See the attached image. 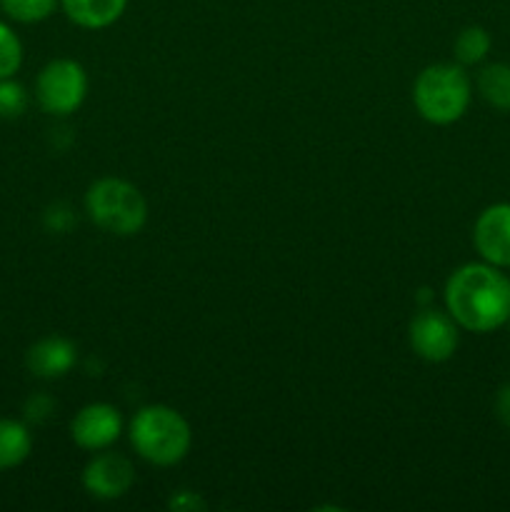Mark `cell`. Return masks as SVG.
<instances>
[{"label":"cell","mask_w":510,"mask_h":512,"mask_svg":"<svg viewBox=\"0 0 510 512\" xmlns=\"http://www.w3.org/2000/svg\"><path fill=\"white\" fill-rule=\"evenodd\" d=\"M445 305L460 328L490 333L510 318V280L490 263H468L445 283Z\"/></svg>","instance_id":"cell-1"},{"label":"cell","mask_w":510,"mask_h":512,"mask_svg":"<svg viewBox=\"0 0 510 512\" xmlns=\"http://www.w3.org/2000/svg\"><path fill=\"white\" fill-rule=\"evenodd\" d=\"M130 445L150 465H178L193 445V433L183 415L170 405H145L130 420Z\"/></svg>","instance_id":"cell-2"},{"label":"cell","mask_w":510,"mask_h":512,"mask_svg":"<svg viewBox=\"0 0 510 512\" xmlns=\"http://www.w3.org/2000/svg\"><path fill=\"white\" fill-rule=\"evenodd\" d=\"M473 98V85L460 63H433L413 83V103L420 118L433 125L460 120Z\"/></svg>","instance_id":"cell-3"},{"label":"cell","mask_w":510,"mask_h":512,"mask_svg":"<svg viewBox=\"0 0 510 512\" xmlns=\"http://www.w3.org/2000/svg\"><path fill=\"white\" fill-rule=\"evenodd\" d=\"M85 210L100 230L118 238L138 235L148 223V203L133 183L100 178L85 193Z\"/></svg>","instance_id":"cell-4"},{"label":"cell","mask_w":510,"mask_h":512,"mask_svg":"<svg viewBox=\"0 0 510 512\" xmlns=\"http://www.w3.org/2000/svg\"><path fill=\"white\" fill-rule=\"evenodd\" d=\"M88 95V73L73 58H55L45 65L35 80V98L50 115L75 113Z\"/></svg>","instance_id":"cell-5"},{"label":"cell","mask_w":510,"mask_h":512,"mask_svg":"<svg viewBox=\"0 0 510 512\" xmlns=\"http://www.w3.org/2000/svg\"><path fill=\"white\" fill-rule=\"evenodd\" d=\"M408 343L413 353L425 363H445L458 353L460 325L450 313L425 308L410 320Z\"/></svg>","instance_id":"cell-6"},{"label":"cell","mask_w":510,"mask_h":512,"mask_svg":"<svg viewBox=\"0 0 510 512\" xmlns=\"http://www.w3.org/2000/svg\"><path fill=\"white\" fill-rule=\"evenodd\" d=\"M120 433H123V418H120V410L110 403L85 405L70 423V438L78 448L90 450V453L113 448Z\"/></svg>","instance_id":"cell-7"},{"label":"cell","mask_w":510,"mask_h":512,"mask_svg":"<svg viewBox=\"0 0 510 512\" xmlns=\"http://www.w3.org/2000/svg\"><path fill=\"white\" fill-rule=\"evenodd\" d=\"M135 468L125 455L100 450L83 470V488L95 500H118L133 488Z\"/></svg>","instance_id":"cell-8"},{"label":"cell","mask_w":510,"mask_h":512,"mask_svg":"<svg viewBox=\"0 0 510 512\" xmlns=\"http://www.w3.org/2000/svg\"><path fill=\"white\" fill-rule=\"evenodd\" d=\"M480 258L495 268H510V203H495L480 213L473 228Z\"/></svg>","instance_id":"cell-9"},{"label":"cell","mask_w":510,"mask_h":512,"mask_svg":"<svg viewBox=\"0 0 510 512\" xmlns=\"http://www.w3.org/2000/svg\"><path fill=\"white\" fill-rule=\"evenodd\" d=\"M75 360H78V348L68 338H60V335H48V338L38 340L25 355V365H28L30 373L35 378L45 380L68 375L73 370Z\"/></svg>","instance_id":"cell-10"},{"label":"cell","mask_w":510,"mask_h":512,"mask_svg":"<svg viewBox=\"0 0 510 512\" xmlns=\"http://www.w3.org/2000/svg\"><path fill=\"white\" fill-rule=\"evenodd\" d=\"M65 15L85 30H103L120 20L128 0H60Z\"/></svg>","instance_id":"cell-11"},{"label":"cell","mask_w":510,"mask_h":512,"mask_svg":"<svg viewBox=\"0 0 510 512\" xmlns=\"http://www.w3.org/2000/svg\"><path fill=\"white\" fill-rule=\"evenodd\" d=\"M33 450V435L20 420L0 418V470L18 468Z\"/></svg>","instance_id":"cell-12"},{"label":"cell","mask_w":510,"mask_h":512,"mask_svg":"<svg viewBox=\"0 0 510 512\" xmlns=\"http://www.w3.org/2000/svg\"><path fill=\"white\" fill-rule=\"evenodd\" d=\"M478 93L493 108L510 113V65L493 63L485 65L478 73Z\"/></svg>","instance_id":"cell-13"},{"label":"cell","mask_w":510,"mask_h":512,"mask_svg":"<svg viewBox=\"0 0 510 512\" xmlns=\"http://www.w3.org/2000/svg\"><path fill=\"white\" fill-rule=\"evenodd\" d=\"M453 53H455V60H458L463 68L465 65L483 63L485 55L490 53L488 30L480 28V25H468V28H463L458 33V38H455Z\"/></svg>","instance_id":"cell-14"},{"label":"cell","mask_w":510,"mask_h":512,"mask_svg":"<svg viewBox=\"0 0 510 512\" xmlns=\"http://www.w3.org/2000/svg\"><path fill=\"white\" fill-rule=\"evenodd\" d=\"M60 0H0V8L10 20L18 23H40L50 18Z\"/></svg>","instance_id":"cell-15"},{"label":"cell","mask_w":510,"mask_h":512,"mask_svg":"<svg viewBox=\"0 0 510 512\" xmlns=\"http://www.w3.org/2000/svg\"><path fill=\"white\" fill-rule=\"evenodd\" d=\"M23 65V43L8 23L0 20V78H13Z\"/></svg>","instance_id":"cell-16"},{"label":"cell","mask_w":510,"mask_h":512,"mask_svg":"<svg viewBox=\"0 0 510 512\" xmlns=\"http://www.w3.org/2000/svg\"><path fill=\"white\" fill-rule=\"evenodd\" d=\"M28 110V93L13 78H0V118L15 120Z\"/></svg>","instance_id":"cell-17"},{"label":"cell","mask_w":510,"mask_h":512,"mask_svg":"<svg viewBox=\"0 0 510 512\" xmlns=\"http://www.w3.org/2000/svg\"><path fill=\"white\" fill-rule=\"evenodd\" d=\"M50 413H53V400L45 398V395H35L25 403V418L33 420V423H43Z\"/></svg>","instance_id":"cell-18"},{"label":"cell","mask_w":510,"mask_h":512,"mask_svg":"<svg viewBox=\"0 0 510 512\" xmlns=\"http://www.w3.org/2000/svg\"><path fill=\"white\" fill-rule=\"evenodd\" d=\"M495 413H498L500 423L510 430V383L498 390V398H495Z\"/></svg>","instance_id":"cell-19"},{"label":"cell","mask_w":510,"mask_h":512,"mask_svg":"<svg viewBox=\"0 0 510 512\" xmlns=\"http://www.w3.org/2000/svg\"><path fill=\"white\" fill-rule=\"evenodd\" d=\"M170 508L193 512V510H203L205 503L198 498V495H193V493H188V490H183V493H178L173 500H170Z\"/></svg>","instance_id":"cell-20"},{"label":"cell","mask_w":510,"mask_h":512,"mask_svg":"<svg viewBox=\"0 0 510 512\" xmlns=\"http://www.w3.org/2000/svg\"><path fill=\"white\" fill-rule=\"evenodd\" d=\"M508 325H510V318H508Z\"/></svg>","instance_id":"cell-21"}]
</instances>
